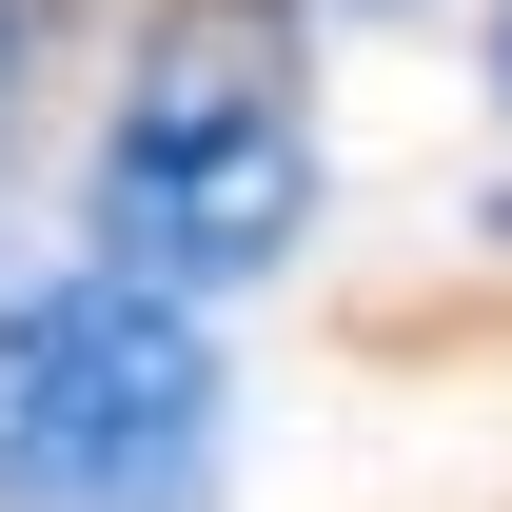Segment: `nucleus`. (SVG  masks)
<instances>
[{
	"label": "nucleus",
	"instance_id": "nucleus-1",
	"mask_svg": "<svg viewBox=\"0 0 512 512\" xmlns=\"http://www.w3.org/2000/svg\"><path fill=\"white\" fill-rule=\"evenodd\" d=\"M296 237H316V0H158L79 158V276L217 316Z\"/></svg>",
	"mask_w": 512,
	"mask_h": 512
},
{
	"label": "nucleus",
	"instance_id": "nucleus-2",
	"mask_svg": "<svg viewBox=\"0 0 512 512\" xmlns=\"http://www.w3.org/2000/svg\"><path fill=\"white\" fill-rule=\"evenodd\" d=\"M237 493V375L178 296L40 276L0 296V512H217Z\"/></svg>",
	"mask_w": 512,
	"mask_h": 512
},
{
	"label": "nucleus",
	"instance_id": "nucleus-3",
	"mask_svg": "<svg viewBox=\"0 0 512 512\" xmlns=\"http://www.w3.org/2000/svg\"><path fill=\"white\" fill-rule=\"evenodd\" d=\"M20 60H40V0H0V99H20Z\"/></svg>",
	"mask_w": 512,
	"mask_h": 512
},
{
	"label": "nucleus",
	"instance_id": "nucleus-4",
	"mask_svg": "<svg viewBox=\"0 0 512 512\" xmlns=\"http://www.w3.org/2000/svg\"><path fill=\"white\" fill-rule=\"evenodd\" d=\"M493 99H512V0H493Z\"/></svg>",
	"mask_w": 512,
	"mask_h": 512
},
{
	"label": "nucleus",
	"instance_id": "nucleus-5",
	"mask_svg": "<svg viewBox=\"0 0 512 512\" xmlns=\"http://www.w3.org/2000/svg\"><path fill=\"white\" fill-rule=\"evenodd\" d=\"M493 217H512V197H493Z\"/></svg>",
	"mask_w": 512,
	"mask_h": 512
}]
</instances>
